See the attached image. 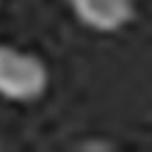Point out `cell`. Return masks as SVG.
<instances>
[{
    "label": "cell",
    "instance_id": "obj_2",
    "mask_svg": "<svg viewBox=\"0 0 152 152\" xmlns=\"http://www.w3.org/2000/svg\"><path fill=\"white\" fill-rule=\"evenodd\" d=\"M69 6L86 28L100 33L122 31L136 14L133 0H69Z\"/></svg>",
    "mask_w": 152,
    "mask_h": 152
},
{
    "label": "cell",
    "instance_id": "obj_1",
    "mask_svg": "<svg viewBox=\"0 0 152 152\" xmlns=\"http://www.w3.org/2000/svg\"><path fill=\"white\" fill-rule=\"evenodd\" d=\"M50 75L44 61L17 47L0 44V97L11 102H33L47 91Z\"/></svg>",
    "mask_w": 152,
    "mask_h": 152
}]
</instances>
